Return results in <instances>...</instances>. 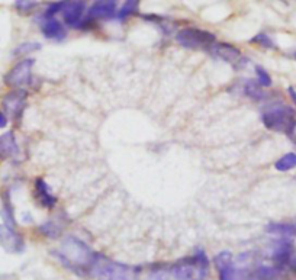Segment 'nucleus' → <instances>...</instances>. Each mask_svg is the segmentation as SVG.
Segmentation results:
<instances>
[{
  "instance_id": "obj_1",
  "label": "nucleus",
  "mask_w": 296,
  "mask_h": 280,
  "mask_svg": "<svg viewBox=\"0 0 296 280\" xmlns=\"http://www.w3.org/2000/svg\"><path fill=\"white\" fill-rule=\"evenodd\" d=\"M94 255L96 254L90 250V247L76 237L66 238L58 253V257L66 263V266L76 270L77 273L90 270Z\"/></svg>"
},
{
  "instance_id": "obj_2",
  "label": "nucleus",
  "mask_w": 296,
  "mask_h": 280,
  "mask_svg": "<svg viewBox=\"0 0 296 280\" xmlns=\"http://www.w3.org/2000/svg\"><path fill=\"white\" fill-rule=\"evenodd\" d=\"M90 273L97 280H138L135 267L112 262L101 254L94 255Z\"/></svg>"
},
{
  "instance_id": "obj_3",
  "label": "nucleus",
  "mask_w": 296,
  "mask_h": 280,
  "mask_svg": "<svg viewBox=\"0 0 296 280\" xmlns=\"http://www.w3.org/2000/svg\"><path fill=\"white\" fill-rule=\"evenodd\" d=\"M262 122L270 131L293 135L296 129V112L286 105L271 106L262 113Z\"/></svg>"
},
{
  "instance_id": "obj_4",
  "label": "nucleus",
  "mask_w": 296,
  "mask_h": 280,
  "mask_svg": "<svg viewBox=\"0 0 296 280\" xmlns=\"http://www.w3.org/2000/svg\"><path fill=\"white\" fill-rule=\"evenodd\" d=\"M176 41L182 47L189 48V50H203V48L209 50L215 44L216 38L209 31H203L198 28H185L177 32Z\"/></svg>"
},
{
  "instance_id": "obj_5",
  "label": "nucleus",
  "mask_w": 296,
  "mask_h": 280,
  "mask_svg": "<svg viewBox=\"0 0 296 280\" xmlns=\"http://www.w3.org/2000/svg\"><path fill=\"white\" fill-rule=\"evenodd\" d=\"M34 64V58H25L19 61L6 74L5 83L12 89H24L25 86L31 85V73H32Z\"/></svg>"
},
{
  "instance_id": "obj_6",
  "label": "nucleus",
  "mask_w": 296,
  "mask_h": 280,
  "mask_svg": "<svg viewBox=\"0 0 296 280\" xmlns=\"http://www.w3.org/2000/svg\"><path fill=\"white\" fill-rule=\"evenodd\" d=\"M206 269H203L201 264L196 262L195 257H187L183 260H179L173 266V276L176 280H202L208 276Z\"/></svg>"
},
{
  "instance_id": "obj_7",
  "label": "nucleus",
  "mask_w": 296,
  "mask_h": 280,
  "mask_svg": "<svg viewBox=\"0 0 296 280\" xmlns=\"http://www.w3.org/2000/svg\"><path fill=\"white\" fill-rule=\"evenodd\" d=\"M26 93L24 89H15L2 99V108L12 119H19L26 106Z\"/></svg>"
},
{
  "instance_id": "obj_8",
  "label": "nucleus",
  "mask_w": 296,
  "mask_h": 280,
  "mask_svg": "<svg viewBox=\"0 0 296 280\" xmlns=\"http://www.w3.org/2000/svg\"><path fill=\"white\" fill-rule=\"evenodd\" d=\"M212 55L218 57V58L224 59L225 63L232 64L234 68H243L244 63H247V59L243 57L241 51L238 50L237 47L231 45L227 43H215L209 48Z\"/></svg>"
},
{
  "instance_id": "obj_9",
  "label": "nucleus",
  "mask_w": 296,
  "mask_h": 280,
  "mask_svg": "<svg viewBox=\"0 0 296 280\" xmlns=\"http://www.w3.org/2000/svg\"><path fill=\"white\" fill-rule=\"evenodd\" d=\"M0 246L5 251L12 254H19L25 250V243L22 235L15 231V228L0 224Z\"/></svg>"
},
{
  "instance_id": "obj_10",
  "label": "nucleus",
  "mask_w": 296,
  "mask_h": 280,
  "mask_svg": "<svg viewBox=\"0 0 296 280\" xmlns=\"http://www.w3.org/2000/svg\"><path fill=\"white\" fill-rule=\"evenodd\" d=\"M118 0H96L89 9V19H109L116 13Z\"/></svg>"
},
{
  "instance_id": "obj_11",
  "label": "nucleus",
  "mask_w": 296,
  "mask_h": 280,
  "mask_svg": "<svg viewBox=\"0 0 296 280\" xmlns=\"http://www.w3.org/2000/svg\"><path fill=\"white\" fill-rule=\"evenodd\" d=\"M85 0H78V2H73V3L66 5V8L63 9V16H64L66 24L70 26H74V28L80 25L83 13H85Z\"/></svg>"
},
{
  "instance_id": "obj_12",
  "label": "nucleus",
  "mask_w": 296,
  "mask_h": 280,
  "mask_svg": "<svg viewBox=\"0 0 296 280\" xmlns=\"http://www.w3.org/2000/svg\"><path fill=\"white\" fill-rule=\"evenodd\" d=\"M35 193L36 199L44 208H54L57 204V197L51 193L50 186L47 185V182L43 178H36L35 182Z\"/></svg>"
},
{
  "instance_id": "obj_13",
  "label": "nucleus",
  "mask_w": 296,
  "mask_h": 280,
  "mask_svg": "<svg viewBox=\"0 0 296 280\" xmlns=\"http://www.w3.org/2000/svg\"><path fill=\"white\" fill-rule=\"evenodd\" d=\"M17 151H19V148H17L16 138L12 131L0 135V158L2 160L13 158Z\"/></svg>"
},
{
  "instance_id": "obj_14",
  "label": "nucleus",
  "mask_w": 296,
  "mask_h": 280,
  "mask_svg": "<svg viewBox=\"0 0 296 280\" xmlns=\"http://www.w3.org/2000/svg\"><path fill=\"white\" fill-rule=\"evenodd\" d=\"M43 34L48 38V39H57L61 41L66 38V29L61 25V22L57 19H45L43 24Z\"/></svg>"
},
{
  "instance_id": "obj_15",
  "label": "nucleus",
  "mask_w": 296,
  "mask_h": 280,
  "mask_svg": "<svg viewBox=\"0 0 296 280\" xmlns=\"http://www.w3.org/2000/svg\"><path fill=\"white\" fill-rule=\"evenodd\" d=\"M266 231L269 234L280 237H296V221L292 222H273L269 224Z\"/></svg>"
},
{
  "instance_id": "obj_16",
  "label": "nucleus",
  "mask_w": 296,
  "mask_h": 280,
  "mask_svg": "<svg viewBox=\"0 0 296 280\" xmlns=\"http://www.w3.org/2000/svg\"><path fill=\"white\" fill-rule=\"evenodd\" d=\"M244 93L247 94V97H250L254 102H262L266 96L262 85L255 80H247L246 85H244Z\"/></svg>"
},
{
  "instance_id": "obj_17",
  "label": "nucleus",
  "mask_w": 296,
  "mask_h": 280,
  "mask_svg": "<svg viewBox=\"0 0 296 280\" xmlns=\"http://www.w3.org/2000/svg\"><path fill=\"white\" fill-rule=\"evenodd\" d=\"M0 213H2V218H3V221H5V225L15 228V225H16L15 213H13V208H12L10 197L8 196V193L3 197V208H2V212Z\"/></svg>"
},
{
  "instance_id": "obj_18",
  "label": "nucleus",
  "mask_w": 296,
  "mask_h": 280,
  "mask_svg": "<svg viewBox=\"0 0 296 280\" xmlns=\"http://www.w3.org/2000/svg\"><path fill=\"white\" fill-rule=\"evenodd\" d=\"M274 167L278 171H289V170L295 169L296 167V154L288 153L285 154L283 157H280L278 162L274 163Z\"/></svg>"
},
{
  "instance_id": "obj_19",
  "label": "nucleus",
  "mask_w": 296,
  "mask_h": 280,
  "mask_svg": "<svg viewBox=\"0 0 296 280\" xmlns=\"http://www.w3.org/2000/svg\"><path fill=\"white\" fill-rule=\"evenodd\" d=\"M138 6H140V0H125L124 6L121 8L116 16H118L119 21H125L129 16L135 15Z\"/></svg>"
},
{
  "instance_id": "obj_20",
  "label": "nucleus",
  "mask_w": 296,
  "mask_h": 280,
  "mask_svg": "<svg viewBox=\"0 0 296 280\" xmlns=\"http://www.w3.org/2000/svg\"><path fill=\"white\" fill-rule=\"evenodd\" d=\"M40 231H41V234H44L45 237L52 238V239L61 237V232H63L61 227L57 225L55 222H45V224H43V225L40 227Z\"/></svg>"
},
{
  "instance_id": "obj_21",
  "label": "nucleus",
  "mask_w": 296,
  "mask_h": 280,
  "mask_svg": "<svg viewBox=\"0 0 296 280\" xmlns=\"http://www.w3.org/2000/svg\"><path fill=\"white\" fill-rule=\"evenodd\" d=\"M38 5V0H16L15 2V8L21 15H28L31 13Z\"/></svg>"
},
{
  "instance_id": "obj_22",
  "label": "nucleus",
  "mask_w": 296,
  "mask_h": 280,
  "mask_svg": "<svg viewBox=\"0 0 296 280\" xmlns=\"http://www.w3.org/2000/svg\"><path fill=\"white\" fill-rule=\"evenodd\" d=\"M41 48V44L38 43H24L17 47L16 50L13 51L15 57H21V55H26V54H31V52L38 51Z\"/></svg>"
},
{
  "instance_id": "obj_23",
  "label": "nucleus",
  "mask_w": 296,
  "mask_h": 280,
  "mask_svg": "<svg viewBox=\"0 0 296 280\" xmlns=\"http://www.w3.org/2000/svg\"><path fill=\"white\" fill-rule=\"evenodd\" d=\"M250 43L255 44V45H260L263 48H267V50H273L276 45L271 41V38L266 34H257L254 38L250 39Z\"/></svg>"
},
{
  "instance_id": "obj_24",
  "label": "nucleus",
  "mask_w": 296,
  "mask_h": 280,
  "mask_svg": "<svg viewBox=\"0 0 296 280\" xmlns=\"http://www.w3.org/2000/svg\"><path fill=\"white\" fill-rule=\"evenodd\" d=\"M213 262H215L216 269L221 270V269H224V267L232 264V254H231L229 251H222V253H220V254L213 258Z\"/></svg>"
},
{
  "instance_id": "obj_25",
  "label": "nucleus",
  "mask_w": 296,
  "mask_h": 280,
  "mask_svg": "<svg viewBox=\"0 0 296 280\" xmlns=\"http://www.w3.org/2000/svg\"><path fill=\"white\" fill-rule=\"evenodd\" d=\"M255 74H257L259 83L262 85V87H270L273 82H271L270 74H269L264 68L260 67V66H257V67H255Z\"/></svg>"
},
{
  "instance_id": "obj_26",
  "label": "nucleus",
  "mask_w": 296,
  "mask_h": 280,
  "mask_svg": "<svg viewBox=\"0 0 296 280\" xmlns=\"http://www.w3.org/2000/svg\"><path fill=\"white\" fill-rule=\"evenodd\" d=\"M64 8H66L64 3H52V5H50L48 9L44 12V17H45V19H52V17L55 16V13L61 12Z\"/></svg>"
},
{
  "instance_id": "obj_27",
  "label": "nucleus",
  "mask_w": 296,
  "mask_h": 280,
  "mask_svg": "<svg viewBox=\"0 0 296 280\" xmlns=\"http://www.w3.org/2000/svg\"><path fill=\"white\" fill-rule=\"evenodd\" d=\"M151 280H170L169 274L164 272V270H159V272L152 273Z\"/></svg>"
},
{
  "instance_id": "obj_28",
  "label": "nucleus",
  "mask_w": 296,
  "mask_h": 280,
  "mask_svg": "<svg viewBox=\"0 0 296 280\" xmlns=\"http://www.w3.org/2000/svg\"><path fill=\"white\" fill-rule=\"evenodd\" d=\"M6 125H8V116L3 112H0V128H5Z\"/></svg>"
},
{
  "instance_id": "obj_29",
  "label": "nucleus",
  "mask_w": 296,
  "mask_h": 280,
  "mask_svg": "<svg viewBox=\"0 0 296 280\" xmlns=\"http://www.w3.org/2000/svg\"><path fill=\"white\" fill-rule=\"evenodd\" d=\"M289 93H290V96H292V99L295 101L296 103V93H295V89L293 87H289Z\"/></svg>"
},
{
  "instance_id": "obj_30",
  "label": "nucleus",
  "mask_w": 296,
  "mask_h": 280,
  "mask_svg": "<svg viewBox=\"0 0 296 280\" xmlns=\"http://www.w3.org/2000/svg\"><path fill=\"white\" fill-rule=\"evenodd\" d=\"M292 57H293V58L296 59V52H293V55H292Z\"/></svg>"
}]
</instances>
